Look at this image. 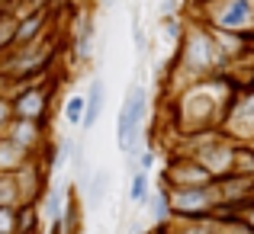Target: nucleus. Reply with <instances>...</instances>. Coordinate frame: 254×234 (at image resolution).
I'll return each instance as SVG.
<instances>
[{
  "label": "nucleus",
  "mask_w": 254,
  "mask_h": 234,
  "mask_svg": "<svg viewBox=\"0 0 254 234\" xmlns=\"http://www.w3.org/2000/svg\"><path fill=\"white\" fill-rule=\"evenodd\" d=\"M229 58L222 55L216 36L206 23H196L184 32V42H180V71L190 80H203V77H216L225 68Z\"/></svg>",
  "instance_id": "f257e3e1"
},
{
  "label": "nucleus",
  "mask_w": 254,
  "mask_h": 234,
  "mask_svg": "<svg viewBox=\"0 0 254 234\" xmlns=\"http://www.w3.org/2000/svg\"><path fill=\"white\" fill-rule=\"evenodd\" d=\"M203 19L209 29L251 36L254 32V0H203Z\"/></svg>",
  "instance_id": "f03ea898"
},
{
  "label": "nucleus",
  "mask_w": 254,
  "mask_h": 234,
  "mask_svg": "<svg viewBox=\"0 0 254 234\" xmlns=\"http://www.w3.org/2000/svg\"><path fill=\"white\" fill-rule=\"evenodd\" d=\"M145 109H148V93H145L142 84L129 87L123 106H119V119H116V144L119 151H132L138 138V129H142V119H145Z\"/></svg>",
  "instance_id": "7ed1b4c3"
},
{
  "label": "nucleus",
  "mask_w": 254,
  "mask_h": 234,
  "mask_svg": "<svg viewBox=\"0 0 254 234\" xmlns=\"http://www.w3.org/2000/svg\"><path fill=\"white\" fill-rule=\"evenodd\" d=\"M216 205H222V192H219L216 183H206V186H180L177 192L171 196V212L177 215H206L212 212Z\"/></svg>",
  "instance_id": "20e7f679"
},
{
  "label": "nucleus",
  "mask_w": 254,
  "mask_h": 234,
  "mask_svg": "<svg viewBox=\"0 0 254 234\" xmlns=\"http://www.w3.org/2000/svg\"><path fill=\"white\" fill-rule=\"evenodd\" d=\"M13 106V116L16 119H39L49 112V87H39V84H16V93L10 96Z\"/></svg>",
  "instance_id": "39448f33"
},
{
  "label": "nucleus",
  "mask_w": 254,
  "mask_h": 234,
  "mask_svg": "<svg viewBox=\"0 0 254 234\" xmlns=\"http://www.w3.org/2000/svg\"><path fill=\"white\" fill-rule=\"evenodd\" d=\"M235 154H238V148L225 144L222 138H206V144L196 148L193 160H199L216 180V177H225V173H235Z\"/></svg>",
  "instance_id": "423d86ee"
},
{
  "label": "nucleus",
  "mask_w": 254,
  "mask_h": 234,
  "mask_svg": "<svg viewBox=\"0 0 254 234\" xmlns=\"http://www.w3.org/2000/svg\"><path fill=\"white\" fill-rule=\"evenodd\" d=\"M6 135H10L19 148H26L32 154V151H39V144H42V122H39V119H16L13 116L10 125H6Z\"/></svg>",
  "instance_id": "0eeeda50"
},
{
  "label": "nucleus",
  "mask_w": 254,
  "mask_h": 234,
  "mask_svg": "<svg viewBox=\"0 0 254 234\" xmlns=\"http://www.w3.org/2000/svg\"><path fill=\"white\" fill-rule=\"evenodd\" d=\"M168 180H174L177 186H206V183H212V173L206 170L199 160L184 157L168 170Z\"/></svg>",
  "instance_id": "6e6552de"
},
{
  "label": "nucleus",
  "mask_w": 254,
  "mask_h": 234,
  "mask_svg": "<svg viewBox=\"0 0 254 234\" xmlns=\"http://www.w3.org/2000/svg\"><path fill=\"white\" fill-rule=\"evenodd\" d=\"M45 23H49V13L45 10H32V13L16 16V39H13V48H16V45L39 42L42 32H45Z\"/></svg>",
  "instance_id": "1a4fd4ad"
},
{
  "label": "nucleus",
  "mask_w": 254,
  "mask_h": 234,
  "mask_svg": "<svg viewBox=\"0 0 254 234\" xmlns=\"http://www.w3.org/2000/svg\"><path fill=\"white\" fill-rule=\"evenodd\" d=\"M29 151L19 148L10 135H0V173H16L29 164Z\"/></svg>",
  "instance_id": "9d476101"
},
{
  "label": "nucleus",
  "mask_w": 254,
  "mask_h": 234,
  "mask_svg": "<svg viewBox=\"0 0 254 234\" xmlns=\"http://www.w3.org/2000/svg\"><path fill=\"white\" fill-rule=\"evenodd\" d=\"M77 32H74V55L87 61V58L93 55V36H97V29H93V13L84 10L81 16H77Z\"/></svg>",
  "instance_id": "9b49d317"
},
{
  "label": "nucleus",
  "mask_w": 254,
  "mask_h": 234,
  "mask_svg": "<svg viewBox=\"0 0 254 234\" xmlns=\"http://www.w3.org/2000/svg\"><path fill=\"white\" fill-rule=\"evenodd\" d=\"M84 99H87V106H84L81 129H84V132H90L93 125H97L100 112H103V80H100V77H93V80H90V87H87Z\"/></svg>",
  "instance_id": "f8f14e48"
},
{
  "label": "nucleus",
  "mask_w": 254,
  "mask_h": 234,
  "mask_svg": "<svg viewBox=\"0 0 254 234\" xmlns=\"http://www.w3.org/2000/svg\"><path fill=\"white\" fill-rule=\"evenodd\" d=\"M13 39H16V13L0 10V51H10Z\"/></svg>",
  "instance_id": "ddd939ff"
},
{
  "label": "nucleus",
  "mask_w": 254,
  "mask_h": 234,
  "mask_svg": "<svg viewBox=\"0 0 254 234\" xmlns=\"http://www.w3.org/2000/svg\"><path fill=\"white\" fill-rule=\"evenodd\" d=\"M23 202V196H19V186H16V177L13 173H0V205H16Z\"/></svg>",
  "instance_id": "4468645a"
},
{
  "label": "nucleus",
  "mask_w": 254,
  "mask_h": 234,
  "mask_svg": "<svg viewBox=\"0 0 254 234\" xmlns=\"http://www.w3.org/2000/svg\"><path fill=\"white\" fill-rule=\"evenodd\" d=\"M84 106H87V99L81 96V93L68 96V103H64V119H68V125H81V119H84Z\"/></svg>",
  "instance_id": "2eb2a0df"
},
{
  "label": "nucleus",
  "mask_w": 254,
  "mask_h": 234,
  "mask_svg": "<svg viewBox=\"0 0 254 234\" xmlns=\"http://www.w3.org/2000/svg\"><path fill=\"white\" fill-rule=\"evenodd\" d=\"M129 196H132V202H142V199L148 196V177H145V170L132 177V189H129Z\"/></svg>",
  "instance_id": "dca6fc26"
},
{
  "label": "nucleus",
  "mask_w": 254,
  "mask_h": 234,
  "mask_svg": "<svg viewBox=\"0 0 254 234\" xmlns=\"http://www.w3.org/2000/svg\"><path fill=\"white\" fill-rule=\"evenodd\" d=\"M16 231V209L13 205H0V234Z\"/></svg>",
  "instance_id": "f3484780"
},
{
  "label": "nucleus",
  "mask_w": 254,
  "mask_h": 234,
  "mask_svg": "<svg viewBox=\"0 0 254 234\" xmlns=\"http://www.w3.org/2000/svg\"><path fill=\"white\" fill-rule=\"evenodd\" d=\"M103 189H106V173H97V177H90V186H87V202H97L100 196H103Z\"/></svg>",
  "instance_id": "a211bd4d"
},
{
  "label": "nucleus",
  "mask_w": 254,
  "mask_h": 234,
  "mask_svg": "<svg viewBox=\"0 0 254 234\" xmlns=\"http://www.w3.org/2000/svg\"><path fill=\"white\" fill-rule=\"evenodd\" d=\"M10 119H13V106H10V96H3V93H0V135H3V129L10 125Z\"/></svg>",
  "instance_id": "6ab92c4d"
},
{
  "label": "nucleus",
  "mask_w": 254,
  "mask_h": 234,
  "mask_svg": "<svg viewBox=\"0 0 254 234\" xmlns=\"http://www.w3.org/2000/svg\"><path fill=\"white\" fill-rule=\"evenodd\" d=\"M68 151H71V138H62V141H58L55 157H52V164H55V167H62L64 160H68Z\"/></svg>",
  "instance_id": "aec40b11"
},
{
  "label": "nucleus",
  "mask_w": 254,
  "mask_h": 234,
  "mask_svg": "<svg viewBox=\"0 0 254 234\" xmlns=\"http://www.w3.org/2000/svg\"><path fill=\"white\" fill-rule=\"evenodd\" d=\"M168 212H171V199L168 196H158L155 199V218H158V222H164V218H168Z\"/></svg>",
  "instance_id": "412c9836"
},
{
  "label": "nucleus",
  "mask_w": 254,
  "mask_h": 234,
  "mask_svg": "<svg viewBox=\"0 0 254 234\" xmlns=\"http://www.w3.org/2000/svg\"><path fill=\"white\" fill-rule=\"evenodd\" d=\"M151 164H155V154H151V151H145V154H142V170H148Z\"/></svg>",
  "instance_id": "4be33fe9"
},
{
  "label": "nucleus",
  "mask_w": 254,
  "mask_h": 234,
  "mask_svg": "<svg viewBox=\"0 0 254 234\" xmlns=\"http://www.w3.org/2000/svg\"><path fill=\"white\" fill-rule=\"evenodd\" d=\"M103 3H106V6H113V3H116V0H103Z\"/></svg>",
  "instance_id": "5701e85b"
}]
</instances>
